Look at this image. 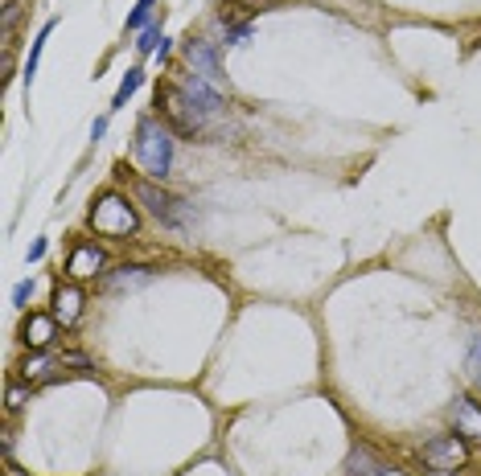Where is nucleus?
Segmentation results:
<instances>
[{
	"instance_id": "24",
	"label": "nucleus",
	"mask_w": 481,
	"mask_h": 476,
	"mask_svg": "<svg viewBox=\"0 0 481 476\" xmlns=\"http://www.w3.org/2000/svg\"><path fill=\"white\" fill-rule=\"evenodd\" d=\"M4 476H25V472H21V468H12V464H9V468H4Z\"/></svg>"
},
{
	"instance_id": "9",
	"label": "nucleus",
	"mask_w": 481,
	"mask_h": 476,
	"mask_svg": "<svg viewBox=\"0 0 481 476\" xmlns=\"http://www.w3.org/2000/svg\"><path fill=\"white\" fill-rule=\"evenodd\" d=\"M182 91H185V95H190V103L198 107V116H202V119L223 116V107H226L223 91H218V86H210V83H206V78H198V75H185Z\"/></svg>"
},
{
	"instance_id": "4",
	"label": "nucleus",
	"mask_w": 481,
	"mask_h": 476,
	"mask_svg": "<svg viewBox=\"0 0 481 476\" xmlns=\"http://www.w3.org/2000/svg\"><path fill=\"white\" fill-rule=\"evenodd\" d=\"M157 116L165 119V124L173 127V136H202L206 132V119L198 116V107L190 103V95H185L182 86H160L157 91Z\"/></svg>"
},
{
	"instance_id": "11",
	"label": "nucleus",
	"mask_w": 481,
	"mask_h": 476,
	"mask_svg": "<svg viewBox=\"0 0 481 476\" xmlns=\"http://www.w3.org/2000/svg\"><path fill=\"white\" fill-rule=\"evenodd\" d=\"M452 427L465 440H481V402L473 394H457L452 399Z\"/></svg>"
},
{
	"instance_id": "1",
	"label": "nucleus",
	"mask_w": 481,
	"mask_h": 476,
	"mask_svg": "<svg viewBox=\"0 0 481 476\" xmlns=\"http://www.w3.org/2000/svg\"><path fill=\"white\" fill-rule=\"evenodd\" d=\"M136 165L149 181H165L173 173V127L160 116H144L136 124V140H132Z\"/></svg>"
},
{
	"instance_id": "6",
	"label": "nucleus",
	"mask_w": 481,
	"mask_h": 476,
	"mask_svg": "<svg viewBox=\"0 0 481 476\" xmlns=\"http://www.w3.org/2000/svg\"><path fill=\"white\" fill-rule=\"evenodd\" d=\"M182 53H185V62H190V75L206 78L210 86H218V91H223V86H226L223 62H218V50H214L206 37H190V42L182 45Z\"/></svg>"
},
{
	"instance_id": "15",
	"label": "nucleus",
	"mask_w": 481,
	"mask_h": 476,
	"mask_svg": "<svg viewBox=\"0 0 481 476\" xmlns=\"http://www.w3.org/2000/svg\"><path fill=\"white\" fill-rule=\"evenodd\" d=\"M53 25H58V21H45V25H42V33H37V37H33L29 62H25V83H29V86H33V78H37V62H42V50H45V42H50Z\"/></svg>"
},
{
	"instance_id": "16",
	"label": "nucleus",
	"mask_w": 481,
	"mask_h": 476,
	"mask_svg": "<svg viewBox=\"0 0 481 476\" xmlns=\"http://www.w3.org/2000/svg\"><path fill=\"white\" fill-rule=\"evenodd\" d=\"M140 83H144V70H140V66H132L128 75H124V83H119L116 99H111V111H119V107H128V99L140 91Z\"/></svg>"
},
{
	"instance_id": "3",
	"label": "nucleus",
	"mask_w": 481,
	"mask_h": 476,
	"mask_svg": "<svg viewBox=\"0 0 481 476\" xmlns=\"http://www.w3.org/2000/svg\"><path fill=\"white\" fill-rule=\"evenodd\" d=\"M132 193H136L140 201H144V206H149V214L152 218H157L160 226H165V230H185V226H190V206H185L182 198H177V193H169V190H160V181H136V185H132Z\"/></svg>"
},
{
	"instance_id": "18",
	"label": "nucleus",
	"mask_w": 481,
	"mask_h": 476,
	"mask_svg": "<svg viewBox=\"0 0 481 476\" xmlns=\"http://www.w3.org/2000/svg\"><path fill=\"white\" fill-rule=\"evenodd\" d=\"M152 4H157V0H140L136 9H132V17H128V33L149 29V21H152Z\"/></svg>"
},
{
	"instance_id": "7",
	"label": "nucleus",
	"mask_w": 481,
	"mask_h": 476,
	"mask_svg": "<svg viewBox=\"0 0 481 476\" xmlns=\"http://www.w3.org/2000/svg\"><path fill=\"white\" fill-rule=\"evenodd\" d=\"M103 267H107L103 246H95V243H75V246H70V259H66V276L75 279V284L103 276Z\"/></svg>"
},
{
	"instance_id": "5",
	"label": "nucleus",
	"mask_w": 481,
	"mask_h": 476,
	"mask_svg": "<svg viewBox=\"0 0 481 476\" xmlns=\"http://www.w3.org/2000/svg\"><path fill=\"white\" fill-rule=\"evenodd\" d=\"M420 460L432 472H461V468L469 464V444H465V435H432L420 448Z\"/></svg>"
},
{
	"instance_id": "8",
	"label": "nucleus",
	"mask_w": 481,
	"mask_h": 476,
	"mask_svg": "<svg viewBox=\"0 0 481 476\" xmlns=\"http://www.w3.org/2000/svg\"><path fill=\"white\" fill-rule=\"evenodd\" d=\"M53 337H58V317L53 312H29L21 325V345L33 353H45L53 345Z\"/></svg>"
},
{
	"instance_id": "2",
	"label": "nucleus",
	"mask_w": 481,
	"mask_h": 476,
	"mask_svg": "<svg viewBox=\"0 0 481 476\" xmlns=\"http://www.w3.org/2000/svg\"><path fill=\"white\" fill-rule=\"evenodd\" d=\"M86 222H91V230H95V234H103V238H116V243H124V238H136V234H140L136 206L128 201V193H119V190L99 193V198L91 201Z\"/></svg>"
},
{
	"instance_id": "20",
	"label": "nucleus",
	"mask_w": 481,
	"mask_h": 476,
	"mask_svg": "<svg viewBox=\"0 0 481 476\" xmlns=\"http://www.w3.org/2000/svg\"><path fill=\"white\" fill-rule=\"evenodd\" d=\"M33 287H37V284H33V279H21V284H17V287H12V308H29V300H33Z\"/></svg>"
},
{
	"instance_id": "12",
	"label": "nucleus",
	"mask_w": 481,
	"mask_h": 476,
	"mask_svg": "<svg viewBox=\"0 0 481 476\" xmlns=\"http://www.w3.org/2000/svg\"><path fill=\"white\" fill-rule=\"evenodd\" d=\"M53 370H62V358L58 353H33L21 366V382L25 386H42V382L53 378Z\"/></svg>"
},
{
	"instance_id": "17",
	"label": "nucleus",
	"mask_w": 481,
	"mask_h": 476,
	"mask_svg": "<svg viewBox=\"0 0 481 476\" xmlns=\"http://www.w3.org/2000/svg\"><path fill=\"white\" fill-rule=\"evenodd\" d=\"M465 374H469L473 386H481V333L469 337V353H465Z\"/></svg>"
},
{
	"instance_id": "19",
	"label": "nucleus",
	"mask_w": 481,
	"mask_h": 476,
	"mask_svg": "<svg viewBox=\"0 0 481 476\" xmlns=\"http://www.w3.org/2000/svg\"><path fill=\"white\" fill-rule=\"evenodd\" d=\"M157 42H165V33H160V25H149V29H140L136 53H140V58H144V53H157V50H160Z\"/></svg>"
},
{
	"instance_id": "10",
	"label": "nucleus",
	"mask_w": 481,
	"mask_h": 476,
	"mask_svg": "<svg viewBox=\"0 0 481 476\" xmlns=\"http://www.w3.org/2000/svg\"><path fill=\"white\" fill-rule=\"evenodd\" d=\"M53 317H58L62 328L78 325V317H83V287H78L75 279H66V284L53 287Z\"/></svg>"
},
{
	"instance_id": "21",
	"label": "nucleus",
	"mask_w": 481,
	"mask_h": 476,
	"mask_svg": "<svg viewBox=\"0 0 481 476\" xmlns=\"http://www.w3.org/2000/svg\"><path fill=\"white\" fill-rule=\"evenodd\" d=\"M4 407H9V411H21V407H25V386H9V394H4Z\"/></svg>"
},
{
	"instance_id": "13",
	"label": "nucleus",
	"mask_w": 481,
	"mask_h": 476,
	"mask_svg": "<svg viewBox=\"0 0 481 476\" xmlns=\"http://www.w3.org/2000/svg\"><path fill=\"white\" fill-rule=\"evenodd\" d=\"M387 460L383 456H374L371 448H354L350 452V476H383L387 472Z\"/></svg>"
},
{
	"instance_id": "14",
	"label": "nucleus",
	"mask_w": 481,
	"mask_h": 476,
	"mask_svg": "<svg viewBox=\"0 0 481 476\" xmlns=\"http://www.w3.org/2000/svg\"><path fill=\"white\" fill-rule=\"evenodd\" d=\"M152 271L149 267H116V276H103V287H136V284H149Z\"/></svg>"
},
{
	"instance_id": "23",
	"label": "nucleus",
	"mask_w": 481,
	"mask_h": 476,
	"mask_svg": "<svg viewBox=\"0 0 481 476\" xmlns=\"http://www.w3.org/2000/svg\"><path fill=\"white\" fill-rule=\"evenodd\" d=\"M103 132H107V119H95L91 124V140H103Z\"/></svg>"
},
{
	"instance_id": "22",
	"label": "nucleus",
	"mask_w": 481,
	"mask_h": 476,
	"mask_svg": "<svg viewBox=\"0 0 481 476\" xmlns=\"http://www.w3.org/2000/svg\"><path fill=\"white\" fill-rule=\"evenodd\" d=\"M42 254H45V238H37V243L29 246V263H37V259H42Z\"/></svg>"
}]
</instances>
